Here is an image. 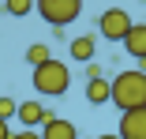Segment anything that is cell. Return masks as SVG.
<instances>
[{
    "instance_id": "1",
    "label": "cell",
    "mask_w": 146,
    "mask_h": 139,
    "mask_svg": "<svg viewBox=\"0 0 146 139\" xmlns=\"http://www.w3.org/2000/svg\"><path fill=\"white\" fill-rule=\"evenodd\" d=\"M112 87V105L120 109V113H127V109H142L146 105V75L142 72H116L109 79Z\"/></svg>"
},
{
    "instance_id": "2",
    "label": "cell",
    "mask_w": 146,
    "mask_h": 139,
    "mask_svg": "<svg viewBox=\"0 0 146 139\" xmlns=\"http://www.w3.org/2000/svg\"><path fill=\"white\" fill-rule=\"evenodd\" d=\"M68 87H71V72H68L64 60L49 57L45 64L34 68V90L41 98H60V94H68Z\"/></svg>"
},
{
    "instance_id": "3",
    "label": "cell",
    "mask_w": 146,
    "mask_h": 139,
    "mask_svg": "<svg viewBox=\"0 0 146 139\" xmlns=\"http://www.w3.org/2000/svg\"><path fill=\"white\" fill-rule=\"evenodd\" d=\"M34 11H41L49 26H68L82 15V0H34Z\"/></svg>"
},
{
    "instance_id": "4",
    "label": "cell",
    "mask_w": 146,
    "mask_h": 139,
    "mask_svg": "<svg viewBox=\"0 0 146 139\" xmlns=\"http://www.w3.org/2000/svg\"><path fill=\"white\" fill-rule=\"evenodd\" d=\"M127 30H131V15H127L124 8H109V11H101V19H98V34H101L105 41H124Z\"/></svg>"
},
{
    "instance_id": "5",
    "label": "cell",
    "mask_w": 146,
    "mask_h": 139,
    "mask_svg": "<svg viewBox=\"0 0 146 139\" xmlns=\"http://www.w3.org/2000/svg\"><path fill=\"white\" fill-rule=\"evenodd\" d=\"M15 117H19V124H23V128H41V124H45L49 117H56V113H52L45 102H19Z\"/></svg>"
},
{
    "instance_id": "6",
    "label": "cell",
    "mask_w": 146,
    "mask_h": 139,
    "mask_svg": "<svg viewBox=\"0 0 146 139\" xmlns=\"http://www.w3.org/2000/svg\"><path fill=\"white\" fill-rule=\"evenodd\" d=\"M120 139H146V105L142 109H127L120 117V128H116Z\"/></svg>"
},
{
    "instance_id": "7",
    "label": "cell",
    "mask_w": 146,
    "mask_h": 139,
    "mask_svg": "<svg viewBox=\"0 0 146 139\" xmlns=\"http://www.w3.org/2000/svg\"><path fill=\"white\" fill-rule=\"evenodd\" d=\"M41 139H79V132H75V124L71 120H64V117H49L45 124H41V132H38Z\"/></svg>"
},
{
    "instance_id": "8",
    "label": "cell",
    "mask_w": 146,
    "mask_h": 139,
    "mask_svg": "<svg viewBox=\"0 0 146 139\" xmlns=\"http://www.w3.org/2000/svg\"><path fill=\"white\" fill-rule=\"evenodd\" d=\"M68 49H71V60L90 64V60H94V53H98V38H94V34H79V38L68 41Z\"/></svg>"
},
{
    "instance_id": "9",
    "label": "cell",
    "mask_w": 146,
    "mask_h": 139,
    "mask_svg": "<svg viewBox=\"0 0 146 139\" xmlns=\"http://www.w3.org/2000/svg\"><path fill=\"white\" fill-rule=\"evenodd\" d=\"M124 49H127V57H135V60L146 57V23H131V30L124 34Z\"/></svg>"
},
{
    "instance_id": "10",
    "label": "cell",
    "mask_w": 146,
    "mask_h": 139,
    "mask_svg": "<svg viewBox=\"0 0 146 139\" xmlns=\"http://www.w3.org/2000/svg\"><path fill=\"white\" fill-rule=\"evenodd\" d=\"M109 98H112L109 79H86V102H90V105H105Z\"/></svg>"
},
{
    "instance_id": "11",
    "label": "cell",
    "mask_w": 146,
    "mask_h": 139,
    "mask_svg": "<svg viewBox=\"0 0 146 139\" xmlns=\"http://www.w3.org/2000/svg\"><path fill=\"white\" fill-rule=\"evenodd\" d=\"M49 57H52V49H49L45 41H34L30 49H26V64H30V68H38V64H45Z\"/></svg>"
},
{
    "instance_id": "12",
    "label": "cell",
    "mask_w": 146,
    "mask_h": 139,
    "mask_svg": "<svg viewBox=\"0 0 146 139\" xmlns=\"http://www.w3.org/2000/svg\"><path fill=\"white\" fill-rule=\"evenodd\" d=\"M0 4H4V11L15 15V19H23V15L34 11V0H0Z\"/></svg>"
},
{
    "instance_id": "13",
    "label": "cell",
    "mask_w": 146,
    "mask_h": 139,
    "mask_svg": "<svg viewBox=\"0 0 146 139\" xmlns=\"http://www.w3.org/2000/svg\"><path fill=\"white\" fill-rule=\"evenodd\" d=\"M15 109H19L15 98H0V120H11V117H15Z\"/></svg>"
},
{
    "instance_id": "14",
    "label": "cell",
    "mask_w": 146,
    "mask_h": 139,
    "mask_svg": "<svg viewBox=\"0 0 146 139\" xmlns=\"http://www.w3.org/2000/svg\"><path fill=\"white\" fill-rule=\"evenodd\" d=\"M86 79H105V68L98 60H90V64H86Z\"/></svg>"
},
{
    "instance_id": "15",
    "label": "cell",
    "mask_w": 146,
    "mask_h": 139,
    "mask_svg": "<svg viewBox=\"0 0 146 139\" xmlns=\"http://www.w3.org/2000/svg\"><path fill=\"white\" fill-rule=\"evenodd\" d=\"M11 139H41L34 128H23V132H11Z\"/></svg>"
},
{
    "instance_id": "16",
    "label": "cell",
    "mask_w": 146,
    "mask_h": 139,
    "mask_svg": "<svg viewBox=\"0 0 146 139\" xmlns=\"http://www.w3.org/2000/svg\"><path fill=\"white\" fill-rule=\"evenodd\" d=\"M0 139H11V128H8V120H0Z\"/></svg>"
},
{
    "instance_id": "17",
    "label": "cell",
    "mask_w": 146,
    "mask_h": 139,
    "mask_svg": "<svg viewBox=\"0 0 146 139\" xmlns=\"http://www.w3.org/2000/svg\"><path fill=\"white\" fill-rule=\"evenodd\" d=\"M135 72H142V75H146V57H142V60H139V68H135Z\"/></svg>"
},
{
    "instance_id": "18",
    "label": "cell",
    "mask_w": 146,
    "mask_h": 139,
    "mask_svg": "<svg viewBox=\"0 0 146 139\" xmlns=\"http://www.w3.org/2000/svg\"><path fill=\"white\" fill-rule=\"evenodd\" d=\"M98 139H120V135H116V132H109V135H98Z\"/></svg>"
}]
</instances>
